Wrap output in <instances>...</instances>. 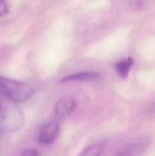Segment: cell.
Listing matches in <instances>:
<instances>
[{
    "mask_svg": "<svg viewBox=\"0 0 155 156\" xmlns=\"http://www.w3.org/2000/svg\"><path fill=\"white\" fill-rule=\"evenodd\" d=\"M0 93L12 101L22 103L33 95V89L24 82L0 76Z\"/></svg>",
    "mask_w": 155,
    "mask_h": 156,
    "instance_id": "obj_1",
    "label": "cell"
},
{
    "mask_svg": "<svg viewBox=\"0 0 155 156\" xmlns=\"http://www.w3.org/2000/svg\"><path fill=\"white\" fill-rule=\"evenodd\" d=\"M23 114L18 108H9L5 110L0 117V128L5 131H13L21 126Z\"/></svg>",
    "mask_w": 155,
    "mask_h": 156,
    "instance_id": "obj_2",
    "label": "cell"
},
{
    "mask_svg": "<svg viewBox=\"0 0 155 156\" xmlns=\"http://www.w3.org/2000/svg\"><path fill=\"white\" fill-rule=\"evenodd\" d=\"M59 123L56 120H50L44 124L39 133L38 141L42 145L51 144L59 134Z\"/></svg>",
    "mask_w": 155,
    "mask_h": 156,
    "instance_id": "obj_3",
    "label": "cell"
},
{
    "mask_svg": "<svg viewBox=\"0 0 155 156\" xmlns=\"http://www.w3.org/2000/svg\"><path fill=\"white\" fill-rule=\"evenodd\" d=\"M76 103L72 98L65 97L60 99L55 106V114L59 117H65L74 111Z\"/></svg>",
    "mask_w": 155,
    "mask_h": 156,
    "instance_id": "obj_4",
    "label": "cell"
},
{
    "mask_svg": "<svg viewBox=\"0 0 155 156\" xmlns=\"http://www.w3.org/2000/svg\"><path fill=\"white\" fill-rule=\"evenodd\" d=\"M100 77V73L97 72L88 71L75 73L67 77L63 78L60 81L61 83H65L69 82H86V81H94Z\"/></svg>",
    "mask_w": 155,
    "mask_h": 156,
    "instance_id": "obj_5",
    "label": "cell"
},
{
    "mask_svg": "<svg viewBox=\"0 0 155 156\" xmlns=\"http://www.w3.org/2000/svg\"><path fill=\"white\" fill-rule=\"evenodd\" d=\"M134 63V60L132 58L129 57L128 59H123L122 61H119L115 66V69L116 73H118L120 77L126 78L129 75V71L132 67Z\"/></svg>",
    "mask_w": 155,
    "mask_h": 156,
    "instance_id": "obj_6",
    "label": "cell"
},
{
    "mask_svg": "<svg viewBox=\"0 0 155 156\" xmlns=\"http://www.w3.org/2000/svg\"><path fill=\"white\" fill-rule=\"evenodd\" d=\"M104 148V145L101 143H95L87 147L82 151L79 156H100Z\"/></svg>",
    "mask_w": 155,
    "mask_h": 156,
    "instance_id": "obj_7",
    "label": "cell"
},
{
    "mask_svg": "<svg viewBox=\"0 0 155 156\" xmlns=\"http://www.w3.org/2000/svg\"><path fill=\"white\" fill-rule=\"evenodd\" d=\"M8 7L5 0H0V17L3 16L7 12Z\"/></svg>",
    "mask_w": 155,
    "mask_h": 156,
    "instance_id": "obj_8",
    "label": "cell"
},
{
    "mask_svg": "<svg viewBox=\"0 0 155 156\" xmlns=\"http://www.w3.org/2000/svg\"><path fill=\"white\" fill-rule=\"evenodd\" d=\"M21 156H39V154L34 149H27L23 152Z\"/></svg>",
    "mask_w": 155,
    "mask_h": 156,
    "instance_id": "obj_9",
    "label": "cell"
},
{
    "mask_svg": "<svg viewBox=\"0 0 155 156\" xmlns=\"http://www.w3.org/2000/svg\"><path fill=\"white\" fill-rule=\"evenodd\" d=\"M147 112L150 114H155V102L147 108Z\"/></svg>",
    "mask_w": 155,
    "mask_h": 156,
    "instance_id": "obj_10",
    "label": "cell"
},
{
    "mask_svg": "<svg viewBox=\"0 0 155 156\" xmlns=\"http://www.w3.org/2000/svg\"><path fill=\"white\" fill-rule=\"evenodd\" d=\"M116 156H132V154L129 152H122L119 154H118Z\"/></svg>",
    "mask_w": 155,
    "mask_h": 156,
    "instance_id": "obj_11",
    "label": "cell"
},
{
    "mask_svg": "<svg viewBox=\"0 0 155 156\" xmlns=\"http://www.w3.org/2000/svg\"><path fill=\"white\" fill-rule=\"evenodd\" d=\"M0 110H1V103H0Z\"/></svg>",
    "mask_w": 155,
    "mask_h": 156,
    "instance_id": "obj_12",
    "label": "cell"
}]
</instances>
